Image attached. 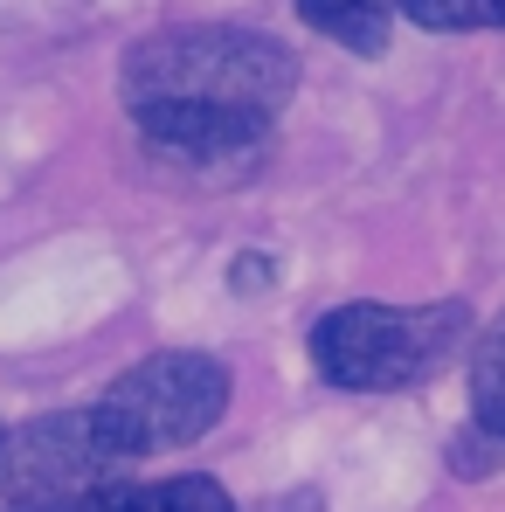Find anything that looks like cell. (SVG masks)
<instances>
[{"mask_svg":"<svg viewBox=\"0 0 505 512\" xmlns=\"http://www.w3.org/2000/svg\"><path fill=\"white\" fill-rule=\"evenodd\" d=\"M118 90L125 111H236L277 125L298 90V56L256 28L187 21L139 35L118 63Z\"/></svg>","mask_w":505,"mask_h":512,"instance_id":"obj_1","label":"cell"},{"mask_svg":"<svg viewBox=\"0 0 505 512\" xmlns=\"http://www.w3.org/2000/svg\"><path fill=\"white\" fill-rule=\"evenodd\" d=\"M471 340V305L464 298H436V305H381V298H353L333 305L312 326V367L326 388L346 395H395L416 388L429 374H443Z\"/></svg>","mask_w":505,"mask_h":512,"instance_id":"obj_2","label":"cell"},{"mask_svg":"<svg viewBox=\"0 0 505 512\" xmlns=\"http://www.w3.org/2000/svg\"><path fill=\"white\" fill-rule=\"evenodd\" d=\"M229 395H236V381L215 353L173 346V353H146L139 367H125L90 402V423L118 464H139V457H160L180 443H201L229 416Z\"/></svg>","mask_w":505,"mask_h":512,"instance_id":"obj_3","label":"cell"},{"mask_svg":"<svg viewBox=\"0 0 505 512\" xmlns=\"http://www.w3.org/2000/svg\"><path fill=\"white\" fill-rule=\"evenodd\" d=\"M111 478H125V464L104 450L90 409H56L0 429V512H63Z\"/></svg>","mask_w":505,"mask_h":512,"instance_id":"obj_4","label":"cell"},{"mask_svg":"<svg viewBox=\"0 0 505 512\" xmlns=\"http://www.w3.org/2000/svg\"><path fill=\"white\" fill-rule=\"evenodd\" d=\"M132 125L153 160L201 180H243L270 160V125L236 111H132Z\"/></svg>","mask_w":505,"mask_h":512,"instance_id":"obj_5","label":"cell"},{"mask_svg":"<svg viewBox=\"0 0 505 512\" xmlns=\"http://www.w3.org/2000/svg\"><path fill=\"white\" fill-rule=\"evenodd\" d=\"M63 512H236V499H229L222 478L180 471V478H111Z\"/></svg>","mask_w":505,"mask_h":512,"instance_id":"obj_6","label":"cell"},{"mask_svg":"<svg viewBox=\"0 0 505 512\" xmlns=\"http://www.w3.org/2000/svg\"><path fill=\"white\" fill-rule=\"evenodd\" d=\"M298 21L367 63L388 56V42H395V0H298Z\"/></svg>","mask_w":505,"mask_h":512,"instance_id":"obj_7","label":"cell"},{"mask_svg":"<svg viewBox=\"0 0 505 512\" xmlns=\"http://www.w3.org/2000/svg\"><path fill=\"white\" fill-rule=\"evenodd\" d=\"M471 423L505 436V312L471 346Z\"/></svg>","mask_w":505,"mask_h":512,"instance_id":"obj_8","label":"cell"},{"mask_svg":"<svg viewBox=\"0 0 505 512\" xmlns=\"http://www.w3.org/2000/svg\"><path fill=\"white\" fill-rule=\"evenodd\" d=\"M402 14L436 35H478V28H505V0H402Z\"/></svg>","mask_w":505,"mask_h":512,"instance_id":"obj_9","label":"cell"},{"mask_svg":"<svg viewBox=\"0 0 505 512\" xmlns=\"http://www.w3.org/2000/svg\"><path fill=\"white\" fill-rule=\"evenodd\" d=\"M450 464H457V478H492L505 464V436H492V429H464L457 436V450H450Z\"/></svg>","mask_w":505,"mask_h":512,"instance_id":"obj_10","label":"cell"},{"mask_svg":"<svg viewBox=\"0 0 505 512\" xmlns=\"http://www.w3.org/2000/svg\"><path fill=\"white\" fill-rule=\"evenodd\" d=\"M236 284H243V291H250V284H277V263H263V256H243V263H236Z\"/></svg>","mask_w":505,"mask_h":512,"instance_id":"obj_11","label":"cell"}]
</instances>
